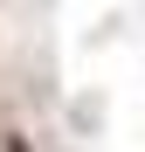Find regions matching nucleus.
Here are the masks:
<instances>
[{"label":"nucleus","instance_id":"f257e3e1","mask_svg":"<svg viewBox=\"0 0 145 152\" xmlns=\"http://www.w3.org/2000/svg\"><path fill=\"white\" fill-rule=\"evenodd\" d=\"M0 152H28V145H21V138H7V145H0Z\"/></svg>","mask_w":145,"mask_h":152}]
</instances>
